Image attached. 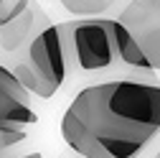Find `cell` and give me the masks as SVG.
<instances>
[{
    "mask_svg": "<svg viewBox=\"0 0 160 158\" xmlns=\"http://www.w3.org/2000/svg\"><path fill=\"white\" fill-rule=\"evenodd\" d=\"M3 3H5V0H0V5H3Z\"/></svg>",
    "mask_w": 160,
    "mask_h": 158,
    "instance_id": "obj_13",
    "label": "cell"
},
{
    "mask_svg": "<svg viewBox=\"0 0 160 158\" xmlns=\"http://www.w3.org/2000/svg\"><path fill=\"white\" fill-rule=\"evenodd\" d=\"M31 8V0H5L0 5V28L8 26L10 21H15L18 15H23Z\"/></svg>",
    "mask_w": 160,
    "mask_h": 158,
    "instance_id": "obj_9",
    "label": "cell"
},
{
    "mask_svg": "<svg viewBox=\"0 0 160 158\" xmlns=\"http://www.w3.org/2000/svg\"><path fill=\"white\" fill-rule=\"evenodd\" d=\"M10 69H13V74L23 82V87H26L31 94L41 97V100H51V97L56 94V87H53L48 79H46L41 71H38L33 64H31V59H28V56L23 59V61H15Z\"/></svg>",
    "mask_w": 160,
    "mask_h": 158,
    "instance_id": "obj_7",
    "label": "cell"
},
{
    "mask_svg": "<svg viewBox=\"0 0 160 158\" xmlns=\"http://www.w3.org/2000/svg\"><path fill=\"white\" fill-rule=\"evenodd\" d=\"M152 158H160V150H158V155H152Z\"/></svg>",
    "mask_w": 160,
    "mask_h": 158,
    "instance_id": "obj_12",
    "label": "cell"
},
{
    "mask_svg": "<svg viewBox=\"0 0 160 158\" xmlns=\"http://www.w3.org/2000/svg\"><path fill=\"white\" fill-rule=\"evenodd\" d=\"M28 59L56 89L66 84V54L58 26H46L33 38L28 46Z\"/></svg>",
    "mask_w": 160,
    "mask_h": 158,
    "instance_id": "obj_5",
    "label": "cell"
},
{
    "mask_svg": "<svg viewBox=\"0 0 160 158\" xmlns=\"http://www.w3.org/2000/svg\"><path fill=\"white\" fill-rule=\"evenodd\" d=\"M160 133V84L107 82L79 89L61 117L82 158H137Z\"/></svg>",
    "mask_w": 160,
    "mask_h": 158,
    "instance_id": "obj_1",
    "label": "cell"
},
{
    "mask_svg": "<svg viewBox=\"0 0 160 158\" xmlns=\"http://www.w3.org/2000/svg\"><path fill=\"white\" fill-rule=\"evenodd\" d=\"M117 21L132 33L152 69L160 71V0H130Z\"/></svg>",
    "mask_w": 160,
    "mask_h": 158,
    "instance_id": "obj_3",
    "label": "cell"
},
{
    "mask_svg": "<svg viewBox=\"0 0 160 158\" xmlns=\"http://www.w3.org/2000/svg\"><path fill=\"white\" fill-rule=\"evenodd\" d=\"M0 158H5V155H0ZM15 158H41V153H26V155H15Z\"/></svg>",
    "mask_w": 160,
    "mask_h": 158,
    "instance_id": "obj_11",
    "label": "cell"
},
{
    "mask_svg": "<svg viewBox=\"0 0 160 158\" xmlns=\"http://www.w3.org/2000/svg\"><path fill=\"white\" fill-rule=\"evenodd\" d=\"M36 23H46V15H43V10L38 8V5H33L31 3V8L23 13V15H18L15 21H10L8 26H3L0 28V54H15L18 49H21L26 41L31 44L33 38L41 33V31H33V26Z\"/></svg>",
    "mask_w": 160,
    "mask_h": 158,
    "instance_id": "obj_6",
    "label": "cell"
},
{
    "mask_svg": "<svg viewBox=\"0 0 160 158\" xmlns=\"http://www.w3.org/2000/svg\"><path fill=\"white\" fill-rule=\"evenodd\" d=\"M38 120L31 110V92L23 82L0 64V130H28Z\"/></svg>",
    "mask_w": 160,
    "mask_h": 158,
    "instance_id": "obj_4",
    "label": "cell"
},
{
    "mask_svg": "<svg viewBox=\"0 0 160 158\" xmlns=\"http://www.w3.org/2000/svg\"><path fill=\"white\" fill-rule=\"evenodd\" d=\"M64 38L66 82L71 87H94L107 82H145V74L130 69L119 56L114 41V18H82V21L56 23Z\"/></svg>",
    "mask_w": 160,
    "mask_h": 158,
    "instance_id": "obj_2",
    "label": "cell"
},
{
    "mask_svg": "<svg viewBox=\"0 0 160 158\" xmlns=\"http://www.w3.org/2000/svg\"><path fill=\"white\" fill-rule=\"evenodd\" d=\"M117 0H61V5L79 18H97L107 13Z\"/></svg>",
    "mask_w": 160,
    "mask_h": 158,
    "instance_id": "obj_8",
    "label": "cell"
},
{
    "mask_svg": "<svg viewBox=\"0 0 160 158\" xmlns=\"http://www.w3.org/2000/svg\"><path fill=\"white\" fill-rule=\"evenodd\" d=\"M26 130H0V155H5L15 145H21L26 140Z\"/></svg>",
    "mask_w": 160,
    "mask_h": 158,
    "instance_id": "obj_10",
    "label": "cell"
}]
</instances>
